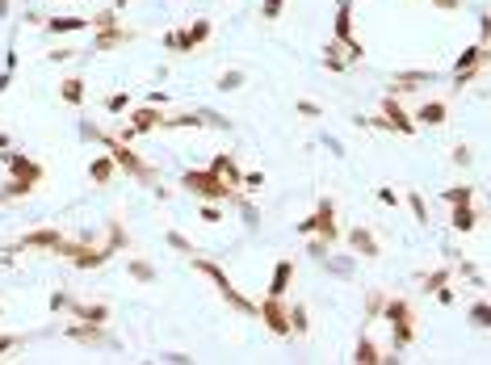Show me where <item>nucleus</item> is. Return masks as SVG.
I'll list each match as a JSON object with an SVG mask.
<instances>
[{"instance_id":"obj_1","label":"nucleus","mask_w":491,"mask_h":365,"mask_svg":"<svg viewBox=\"0 0 491 365\" xmlns=\"http://www.w3.org/2000/svg\"><path fill=\"white\" fill-rule=\"evenodd\" d=\"M80 135H85V138H97V143H105V147H109V156H114V164H118V173H126L131 181L147 185V189H151V185H160V173H156V168H151V164H147L139 151H131V143H122V138L105 135V131L89 126V122L80 126Z\"/></svg>"},{"instance_id":"obj_2","label":"nucleus","mask_w":491,"mask_h":365,"mask_svg":"<svg viewBox=\"0 0 491 365\" xmlns=\"http://www.w3.org/2000/svg\"><path fill=\"white\" fill-rule=\"evenodd\" d=\"M378 320L391 323V344H395L391 353L411 349V340H416V311H411V303H407V298H387Z\"/></svg>"},{"instance_id":"obj_3","label":"nucleus","mask_w":491,"mask_h":365,"mask_svg":"<svg viewBox=\"0 0 491 365\" xmlns=\"http://www.w3.org/2000/svg\"><path fill=\"white\" fill-rule=\"evenodd\" d=\"M189 261H193V269H198V273H206L210 281H215V290L223 294V303L231 307V311H235V315H248V320H257V303H252V298H244V294L231 285V277H227L223 269L215 265V261H206V256H189Z\"/></svg>"},{"instance_id":"obj_4","label":"nucleus","mask_w":491,"mask_h":365,"mask_svg":"<svg viewBox=\"0 0 491 365\" xmlns=\"http://www.w3.org/2000/svg\"><path fill=\"white\" fill-rule=\"evenodd\" d=\"M180 189H189L198 202H231V193H235V185H227L219 173H210V168H189L185 177H180Z\"/></svg>"},{"instance_id":"obj_5","label":"nucleus","mask_w":491,"mask_h":365,"mask_svg":"<svg viewBox=\"0 0 491 365\" xmlns=\"http://www.w3.org/2000/svg\"><path fill=\"white\" fill-rule=\"evenodd\" d=\"M332 38L345 46L349 67L365 59V46H361V38L353 34V0H336V26H332Z\"/></svg>"},{"instance_id":"obj_6","label":"nucleus","mask_w":491,"mask_h":365,"mask_svg":"<svg viewBox=\"0 0 491 365\" xmlns=\"http://www.w3.org/2000/svg\"><path fill=\"white\" fill-rule=\"evenodd\" d=\"M55 256H63V261H72L76 269H101V265H109V256H118L109 244L105 248H92L85 239H63L59 248H55Z\"/></svg>"},{"instance_id":"obj_7","label":"nucleus","mask_w":491,"mask_h":365,"mask_svg":"<svg viewBox=\"0 0 491 365\" xmlns=\"http://www.w3.org/2000/svg\"><path fill=\"white\" fill-rule=\"evenodd\" d=\"M483 76H487V43H475L470 50H462L458 63H453V89H466V85H475Z\"/></svg>"},{"instance_id":"obj_8","label":"nucleus","mask_w":491,"mask_h":365,"mask_svg":"<svg viewBox=\"0 0 491 365\" xmlns=\"http://www.w3.org/2000/svg\"><path fill=\"white\" fill-rule=\"evenodd\" d=\"M210 34H215V26H210L206 17H198V21H189L185 30H168V34H164V46H168L173 55H193Z\"/></svg>"},{"instance_id":"obj_9","label":"nucleus","mask_w":491,"mask_h":365,"mask_svg":"<svg viewBox=\"0 0 491 365\" xmlns=\"http://www.w3.org/2000/svg\"><path fill=\"white\" fill-rule=\"evenodd\" d=\"M298 235H323L328 244H336V239H340V227H336V202H332V197H319L315 214H307V219L298 223Z\"/></svg>"},{"instance_id":"obj_10","label":"nucleus","mask_w":491,"mask_h":365,"mask_svg":"<svg viewBox=\"0 0 491 365\" xmlns=\"http://www.w3.org/2000/svg\"><path fill=\"white\" fill-rule=\"evenodd\" d=\"M0 160H4V168H9L13 181H26V185L38 189V181H43V164H38V160L21 156V151H13V147H0Z\"/></svg>"},{"instance_id":"obj_11","label":"nucleus","mask_w":491,"mask_h":365,"mask_svg":"<svg viewBox=\"0 0 491 365\" xmlns=\"http://www.w3.org/2000/svg\"><path fill=\"white\" fill-rule=\"evenodd\" d=\"M63 336L68 340H76V344H89V349H118V340H114V332H105V323H72V327H63Z\"/></svg>"},{"instance_id":"obj_12","label":"nucleus","mask_w":491,"mask_h":365,"mask_svg":"<svg viewBox=\"0 0 491 365\" xmlns=\"http://www.w3.org/2000/svg\"><path fill=\"white\" fill-rule=\"evenodd\" d=\"M257 315H261V323L273 336H290V307H286V298H265L257 307Z\"/></svg>"},{"instance_id":"obj_13","label":"nucleus","mask_w":491,"mask_h":365,"mask_svg":"<svg viewBox=\"0 0 491 365\" xmlns=\"http://www.w3.org/2000/svg\"><path fill=\"white\" fill-rule=\"evenodd\" d=\"M134 43V30L131 26H109V30H92V50L89 55H105V50H118V46Z\"/></svg>"},{"instance_id":"obj_14","label":"nucleus","mask_w":491,"mask_h":365,"mask_svg":"<svg viewBox=\"0 0 491 365\" xmlns=\"http://www.w3.org/2000/svg\"><path fill=\"white\" fill-rule=\"evenodd\" d=\"M382 118H387V126H391V131H399V135H416V122H411V114L395 101V92H387V97H382Z\"/></svg>"},{"instance_id":"obj_15","label":"nucleus","mask_w":491,"mask_h":365,"mask_svg":"<svg viewBox=\"0 0 491 365\" xmlns=\"http://www.w3.org/2000/svg\"><path fill=\"white\" fill-rule=\"evenodd\" d=\"M345 239H349L353 256H361V261H378V256H382V248H378V239H374V231L369 227H353Z\"/></svg>"},{"instance_id":"obj_16","label":"nucleus","mask_w":491,"mask_h":365,"mask_svg":"<svg viewBox=\"0 0 491 365\" xmlns=\"http://www.w3.org/2000/svg\"><path fill=\"white\" fill-rule=\"evenodd\" d=\"M160 109H164V105H151V101H147V105H139V109L131 105V131H134V135L156 131V126L164 122V114H160Z\"/></svg>"},{"instance_id":"obj_17","label":"nucleus","mask_w":491,"mask_h":365,"mask_svg":"<svg viewBox=\"0 0 491 365\" xmlns=\"http://www.w3.org/2000/svg\"><path fill=\"white\" fill-rule=\"evenodd\" d=\"M59 244H63V231H59V227H38V231H30V235H21V244H17V248H21V252H26V248L55 252Z\"/></svg>"},{"instance_id":"obj_18","label":"nucleus","mask_w":491,"mask_h":365,"mask_svg":"<svg viewBox=\"0 0 491 365\" xmlns=\"http://www.w3.org/2000/svg\"><path fill=\"white\" fill-rule=\"evenodd\" d=\"M290 281H294V261L286 256V261H277V269H273V281H269V298H286V294H290Z\"/></svg>"},{"instance_id":"obj_19","label":"nucleus","mask_w":491,"mask_h":365,"mask_svg":"<svg viewBox=\"0 0 491 365\" xmlns=\"http://www.w3.org/2000/svg\"><path fill=\"white\" fill-rule=\"evenodd\" d=\"M446 118H449V109H446V101H424L420 109H416V126H446Z\"/></svg>"},{"instance_id":"obj_20","label":"nucleus","mask_w":491,"mask_h":365,"mask_svg":"<svg viewBox=\"0 0 491 365\" xmlns=\"http://www.w3.org/2000/svg\"><path fill=\"white\" fill-rule=\"evenodd\" d=\"M449 227L458 231V235H466V231L479 227V210H475V202H466V206H453V210H449Z\"/></svg>"},{"instance_id":"obj_21","label":"nucleus","mask_w":491,"mask_h":365,"mask_svg":"<svg viewBox=\"0 0 491 365\" xmlns=\"http://www.w3.org/2000/svg\"><path fill=\"white\" fill-rule=\"evenodd\" d=\"M437 80V72H395V92H416L420 85H433Z\"/></svg>"},{"instance_id":"obj_22","label":"nucleus","mask_w":491,"mask_h":365,"mask_svg":"<svg viewBox=\"0 0 491 365\" xmlns=\"http://www.w3.org/2000/svg\"><path fill=\"white\" fill-rule=\"evenodd\" d=\"M210 173H219V177H223L227 185H235V189H239V177H244V168H239V164H235V156H215V160H210Z\"/></svg>"},{"instance_id":"obj_23","label":"nucleus","mask_w":491,"mask_h":365,"mask_svg":"<svg viewBox=\"0 0 491 365\" xmlns=\"http://www.w3.org/2000/svg\"><path fill=\"white\" fill-rule=\"evenodd\" d=\"M72 315L85 323H109V307L105 303H72Z\"/></svg>"},{"instance_id":"obj_24","label":"nucleus","mask_w":491,"mask_h":365,"mask_svg":"<svg viewBox=\"0 0 491 365\" xmlns=\"http://www.w3.org/2000/svg\"><path fill=\"white\" fill-rule=\"evenodd\" d=\"M114 173H118L114 156H92V164H89V181H97V185H109V181H114Z\"/></svg>"},{"instance_id":"obj_25","label":"nucleus","mask_w":491,"mask_h":365,"mask_svg":"<svg viewBox=\"0 0 491 365\" xmlns=\"http://www.w3.org/2000/svg\"><path fill=\"white\" fill-rule=\"evenodd\" d=\"M85 26H89L85 17H46L43 21V30L55 34V38H59V34H76V30H85Z\"/></svg>"},{"instance_id":"obj_26","label":"nucleus","mask_w":491,"mask_h":365,"mask_svg":"<svg viewBox=\"0 0 491 365\" xmlns=\"http://www.w3.org/2000/svg\"><path fill=\"white\" fill-rule=\"evenodd\" d=\"M126 273L134 277V281H139V285H151V281H156V265H151V261H143V256H126Z\"/></svg>"},{"instance_id":"obj_27","label":"nucleus","mask_w":491,"mask_h":365,"mask_svg":"<svg viewBox=\"0 0 491 365\" xmlns=\"http://www.w3.org/2000/svg\"><path fill=\"white\" fill-rule=\"evenodd\" d=\"M353 361H357V365H378V361H382V353H378V344H374V340H369L365 332H361V336H357V349H353Z\"/></svg>"},{"instance_id":"obj_28","label":"nucleus","mask_w":491,"mask_h":365,"mask_svg":"<svg viewBox=\"0 0 491 365\" xmlns=\"http://www.w3.org/2000/svg\"><path fill=\"white\" fill-rule=\"evenodd\" d=\"M231 202L239 206V214H244V223H248V227H257V223H261V206H257L244 189H235V193H231Z\"/></svg>"},{"instance_id":"obj_29","label":"nucleus","mask_w":491,"mask_h":365,"mask_svg":"<svg viewBox=\"0 0 491 365\" xmlns=\"http://www.w3.org/2000/svg\"><path fill=\"white\" fill-rule=\"evenodd\" d=\"M59 101H68V105H85V80H80V76H68V80L59 85Z\"/></svg>"},{"instance_id":"obj_30","label":"nucleus","mask_w":491,"mask_h":365,"mask_svg":"<svg viewBox=\"0 0 491 365\" xmlns=\"http://www.w3.org/2000/svg\"><path fill=\"white\" fill-rule=\"evenodd\" d=\"M323 67H328V72H345V67H349V59H345V46L336 43V38L323 46Z\"/></svg>"},{"instance_id":"obj_31","label":"nucleus","mask_w":491,"mask_h":365,"mask_svg":"<svg viewBox=\"0 0 491 365\" xmlns=\"http://www.w3.org/2000/svg\"><path fill=\"white\" fill-rule=\"evenodd\" d=\"M198 126H202L198 109H193V114H177V118H164V122H160V131H198Z\"/></svg>"},{"instance_id":"obj_32","label":"nucleus","mask_w":491,"mask_h":365,"mask_svg":"<svg viewBox=\"0 0 491 365\" xmlns=\"http://www.w3.org/2000/svg\"><path fill=\"white\" fill-rule=\"evenodd\" d=\"M307 332H311V323H307V307L294 303V307H290V336H307Z\"/></svg>"},{"instance_id":"obj_33","label":"nucleus","mask_w":491,"mask_h":365,"mask_svg":"<svg viewBox=\"0 0 491 365\" xmlns=\"http://www.w3.org/2000/svg\"><path fill=\"white\" fill-rule=\"evenodd\" d=\"M441 197H446L449 206H466V202H475V189H470V185H453V189H446Z\"/></svg>"},{"instance_id":"obj_34","label":"nucleus","mask_w":491,"mask_h":365,"mask_svg":"<svg viewBox=\"0 0 491 365\" xmlns=\"http://www.w3.org/2000/svg\"><path fill=\"white\" fill-rule=\"evenodd\" d=\"M105 227H109V248H114V252H122V248H131V235L122 231V223H118V219H109Z\"/></svg>"},{"instance_id":"obj_35","label":"nucleus","mask_w":491,"mask_h":365,"mask_svg":"<svg viewBox=\"0 0 491 365\" xmlns=\"http://www.w3.org/2000/svg\"><path fill=\"white\" fill-rule=\"evenodd\" d=\"M420 281H424V290L433 294V290H441V285H449V281H453V269H433V273H424Z\"/></svg>"},{"instance_id":"obj_36","label":"nucleus","mask_w":491,"mask_h":365,"mask_svg":"<svg viewBox=\"0 0 491 365\" xmlns=\"http://www.w3.org/2000/svg\"><path fill=\"white\" fill-rule=\"evenodd\" d=\"M307 256H315V261H328V256H332V244H328L323 235H307Z\"/></svg>"},{"instance_id":"obj_37","label":"nucleus","mask_w":491,"mask_h":365,"mask_svg":"<svg viewBox=\"0 0 491 365\" xmlns=\"http://www.w3.org/2000/svg\"><path fill=\"white\" fill-rule=\"evenodd\" d=\"M382 303H387V294H382V290H369V303H365V320L369 323L382 315Z\"/></svg>"},{"instance_id":"obj_38","label":"nucleus","mask_w":491,"mask_h":365,"mask_svg":"<svg viewBox=\"0 0 491 365\" xmlns=\"http://www.w3.org/2000/svg\"><path fill=\"white\" fill-rule=\"evenodd\" d=\"M198 118H202V126H215V131H231V122H227L223 114H215V109H198Z\"/></svg>"},{"instance_id":"obj_39","label":"nucleus","mask_w":491,"mask_h":365,"mask_svg":"<svg viewBox=\"0 0 491 365\" xmlns=\"http://www.w3.org/2000/svg\"><path fill=\"white\" fill-rule=\"evenodd\" d=\"M168 248H177L180 256H198V248H193V244H189L180 231H168Z\"/></svg>"},{"instance_id":"obj_40","label":"nucleus","mask_w":491,"mask_h":365,"mask_svg":"<svg viewBox=\"0 0 491 365\" xmlns=\"http://www.w3.org/2000/svg\"><path fill=\"white\" fill-rule=\"evenodd\" d=\"M286 13V0H261V21H277Z\"/></svg>"},{"instance_id":"obj_41","label":"nucleus","mask_w":491,"mask_h":365,"mask_svg":"<svg viewBox=\"0 0 491 365\" xmlns=\"http://www.w3.org/2000/svg\"><path fill=\"white\" fill-rule=\"evenodd\" d=\"M109 26H118V9H101V13H92V30H109Z\"/></svg>"},{"instance_id":"obj_42","label":"nucleus","mask_w":491,"mask_h":365,"mask_svg":"<svg viewBox=\"0 0 491 365\" xmlns=\"http://www.w3.org/2000/svg\"><path fill=\"white\" fill-rule=\"evenodd\" d=\"M239 189H244V193H261V189H265V173H244V177H239Z\"/></svg>"},{"instance_id":"obj_43","label":"nucleus","mask_w":491,"mask_h":365,"mask_svg":"<svg viewBox=\"0 0 491 365\" xmlns=\"http://www.w3.org/2000/svg\"><path fill=\"white\" fill-rule=\"evenodd\" d=\"M105 109H109V114H126V109H131V92H114V97L105 101Z\"/></svg>"},{"instance_id":"obj_44","label":"nucleus","mask_w":491,"mask_h":365,"mask_svg":"<svg viewBox=\"0 0 491 365\" xmlns=\"http://www.w3.org/2000/svg\"><path fill=\"white\" fill-rule=\"evenodd\" d=\"M407 206H411L416 223H424V227H428V206H424V197H420V193H411V197H407Z\"/></svg>"},{"instance_id":"obj_45","label":"nucleus","mask_w":491,"mask_h":365,"mask_svg":"<svg viewBox=\"0 0 491 365\" xmlns=\"http://www.w3.org/2000/svg\"><path fill=\"white\" fill-rule=\"evenodd\" d=\"M244 80H248L244 72H223V76H219V89H223V92H235Z\"/></svg>"},{"instance_id":"obj_46","label":"nucleus","mask_w":491,"mask_h":365,"mask_svg":"<svg viewBox=\"0 0 491 365\" xmlns=\"http://www.w3.org/2000/svg\"><path fill=\"white\" fill-rule=\"evenodd\" d=\"M470 323H475V327H487L491 323V307L487 303H475V307H470Z\"/></svg>"},{"instance_id":"obj_47","label":"nucleus","mask_w":491,"mask_h":365,"mask_svg":"<svg viewBox=\"0 0 491 365\" xmlns=\"http://www.w3.org/2000/svg\"><path fill=\"white\" fill-rule=\"evenodd\" d=\"M458 273L466 277V281H475V285H483V273H479V265H475V261H458Z\"/></svg>"},{"instance_id":"obj_48","label":"nucleus","mask_w":491,"mask_h":365,"mask_svg":"<svg viewBox=\"0 0 491 365\" xmlns=\"http://www.w3.org/2000/svg\"><path fill=\"white\" fill-rule=\"evenodd\" d=\"M202 219L206 223H223V206L219 202H202Z\"/></svg>"},{"instance_id":"obj_49","label":"nucleus","mask_w":491,"mask_h":365,"mask_svg":"<svg viewBox=\"0 0 491 365\" xmlns=\"http://www.w3.org/2000/svg\"><path fill=\"white\" fill-rule=\"evenodd\" d=\"M72 303H76V298H72V294H63V290H55V294H50V311H72Z\"/></svg>"},{"instance_id":"obj_50","label":"nucleus","mask_w":491,"mask_h":365,"mask_svg":"<svg viewBox=\"0 0 491 365\" xmlns=\"http://www.w3.org/2000/svg\"><path fill=\"white\" fill-rule=\"evenodd\" d=\"M72 55H80V50H72V46H55V50H50L46 59H50V63H68Z\"/></svg>"},{"instance_id":"obj_51","label":"nucleus","mask_w":491,"mask_h":365,"mask_svg":"<svg viewBox=\"0 0 491 365\" xmlns=\"http://www.w3.org/2000/svg\"><path fill=\"white\" fill-rule=\"evenodd\" d=\"M470 160H475V156H470V147H462V143H458V147H453V164H458V168H466Z\"/></svg>"},{"instance_id":"obj_52","label":"nucleus","mask_w":491,"mask_h":365,"mask_svg":"<svg viewBox=\"0 0 491 365\" xmlns=\"http://www.w3.org/2000/svg\"><path fill=\"white\" fill-rule=\"evenodd\" d=\"M298 114H303V118H323V109H319L315 101H298Z\"/></svg>"},{"instance_id":"obj_53","label":"nucleus","mask_w":491,"mask_h":365,"mask_svg":"<svg viewBox=\"0 0 491 365\" xmlns=\"http://www.w3.org/2000/svg\"><path fill=\"white\" fill-rule=\"evenodd\" d=\"M433 294H437V303H441V307H453V303H458V294H453L449 285H441V290H433Z\"/></svg>"},{"instance_id":"obj_54","label":"nucleus","mask_w":491,"mask_h":365,"mask_svg":"<svg viewBox=\"0 0 491 365\" xmlns=\"http://www.w3.org/2000/svg\"><path fill=\"white\" fill-rule=\"evenodd\" d=\"M378 202H382V206H399V193H395V189H378Z\"/></svg>"},{"instance_id":"obj_55","label":"nucleus","mask_w":491,"mask_h":365,"mask_svg":"<svg viewBox=\"0 0 491 365\" xmlns=\"http://www.w3.org/2000/svg\"><path fill=\"white\" fill-rule=\"evenodd\" d=\"M433 9H441V13H453V9H462V0H428Z\"/></svg>"},{"instance_id":"obj_56","label":"nucleus","mask_w":491,"mask_h":365,"mask_svg":"<svg viewBox=\"0 0 491 365\" xmlns=\"http://www.w3.org/2000/svg\"><path fill=\"white\" fill-rule=\"evenodd\" d=\"M17 344H21V340H17V336H0V357H4V353H13V349H17Z\"/></svg>"},{"instance_id":"obj_57","label":"nucleus","mask_w":491,"mask_h":365,"mask_svg":"<svg viewBox=\"0 0 491 365\" xmlns=\"http://www.w3.org/2000/svg\"><path fill=\"white\" fill-rule=\"evenodd\" d=\"M9 85H13V72L4 67V72H0V92H9Z\"/></svg>"},{"instance_id":"obj_58","label":"nucleus","mask_w":491,"mask_h":365,"mask_svg":"<svg viewBox=\"0 0 491 365\" xmlns=\"http://www.w3.org/2000/svg\"><path fill=\"white\" fill-rule=\"evenodd\" d=\"M114 138H122V143H134V138H139V135H134L131 126H122V131H118V135H114Z\"/></svg>"},{"instance_id":"obj_59","label":"nucleus","mask_w":491,"mask_h":365,"mask_svg":"<svg viewBox=\"0 0 491 365\" xmlns=\"http://www.w3.org/2000/svg\"><path fill=\"white\" fill-rule=\"evenodd\" d=\"M0 17H9V0H0Z\"/></svg>"},{"instance_id":"obj_60","label":"nucleus","mask_w":491,"mask_h":365,"mask_svg":"<svg viewBox=\"0 0 491 365\" xmlns=\"http://www.w3.org/2000/svg\"><path fill=\"white\" fill-rule=\"evenodd\" d=\"M0 147H9V135H4V131H0Z\"/></svg>"},{"instance_id":"obj_61","label":"nucleus","mask_w":491,"mask_h":365,"mask_svg":"<svg viewBox=\"0 0 491 365\" xmlns=\"http://www.w3.org/2000/svg\"><path fill=\"white\" fill-rule=\"evenodd\" d=\"M114 9H126V0H114Z\"/></svg>"}]
</instances>
